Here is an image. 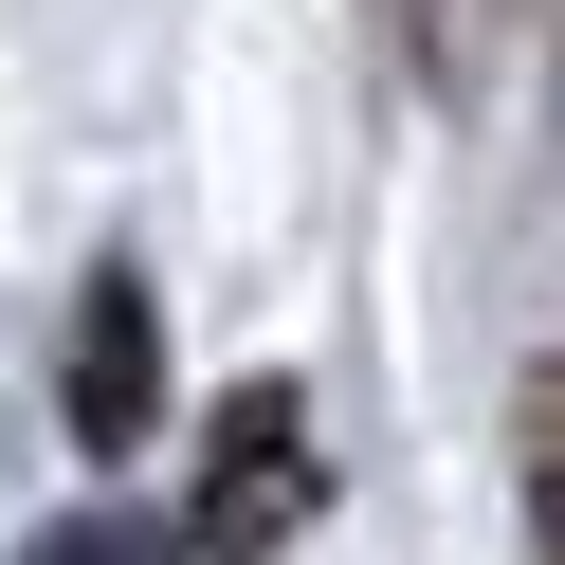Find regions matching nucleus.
I'll list each match as a JSON object with an SVG mask.
<instances>
[{
    "label": "nucleus",
    "mask_w": 565,
    "mask_h": 565,
    "mask_svg": "<svg viewBox=\"0 0 565 565\" xmlns=\"http://www.w3.org/2000/svg\"><path fill=\"white\" fill-rule=\"evenodd\" d=\"M383 19H402V55H419V74H456V0H383Z\"/></svg>",
    "instance_id": "nucleus-5"
},
{
    "label": "nucleus",
    "mask_w": 565,
    "mask_h": 565,
    "mask_svg": "<svg viewBox=\"0 0 565 565\" xmlns=\"http://www.w3.org/2000/svg\"><path fill=\"white\" fill-rule=\"evenodd\" d=\"M147 419H164V310H147V274H92L74 292V456H147Z\"/></svg>",
    "instance_id": "nucleus-2"
},
{
    "label": "nucleus",
    "mask_w": 565,
    "mask_h": 565,
    "mask_svg": "<svg viewBox=\"0 0 565 565\" xmlns=\"http://www.w3.org/2000/svg\"><path fill=\"white\" fill-rule=\"evenodd\" d=\"M529 565H565V365L529 383Z\"/></svg>",
    "instance_id": "nucleus-4"
},
{
    "label": "nucleus",
    "mask_w": 565,
    "mask_h": 565,
    "mask_svg": "<svg viewBox=\"0 0 565 565\" xmlns=\"http://www.w3.org/2000/svg\"><path fill=\"white\" fill-rule=\"evenodd\" d=\"M310 492H329L310 402H292V383H237L220 438H201V511H183V547H201V565H274V547L310 529Z\"/></svg>",
    "instance_id": "nucleus-1"
},
{
    "label": "nucleus",
    "mask_w": 565,
    "mask_h": 565,
    "mask_svg": "<svg viewBox=\"0 0 565 565\" xmlns=\"http://www.w3.org/2000/svg\"><path fill=\"white\" fill-rule=\"evenodd\" d=\"M19 565H201V547H183V529H147V511H55Z\"/></svg>",
    "instance_id": "nucleus-3"
}]
</instances>
